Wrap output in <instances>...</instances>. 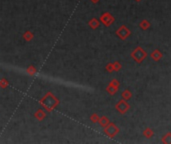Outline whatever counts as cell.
Returning <instances> with one entry per match:
<instances>
[{
	"mask_svg": "<svg viewBox=\"0 0 171 144\" xmlns=\"http://www.w3.org/2000/svg\"><path fill=\"white\" fill-rule=\"evenodd\" d=\"M105 70H106L107 72L109 73H112L114 72V67H113V63H108L105 66Z\"/></svg>",
	"mask_w": 171,
	"mask_h": 144,
	"instance_id": "obj_21",
	"label": "cell"
},
{
	"mask_svg": "<svg viewBox=\"0 0 171 144\" xmlns=\"http://www.w3.org/2000/svg\"><path fill=\"white\" fill-rule=\"evenodd\" d=\"M109 122H110V120L107 116H101L100 118H99V121H98V123L100 124V126L103 127V128L105 126H107V125L109 124Z\"/></svg>",
	"mask_w": 171,
	"mask_h": 144,
	"instance_id": "obj_12",
	"label": "cell"
},
{
	"mask_svg": "<svg viewBox=\"0 0 171 144\" xmlns=\"http://www.w3.org/2000/svg\"><path fill=\"white\" fill-rule=\"evenodd\" d=\"M113 67H114V71H119L121 67H122V65H121L119 61H115L113 62Z\"/></svg>",
	"mask_w": 171,
	"mask_h": 144,
	"instance_id": "obj_20",
	"label": "cell"
},
{
	"mask_svg": "<svg viewBox=\"0 0 171 144\" xmlns=\"http://www.w3.org/2000/svg\"><path fill=\"white\" fill-rule=\"evenodd\" d=\"M90 1H91L93 4H96V3H98V2L100 1V0H90Z\"/></svg>",
	"mask_w": 171,
	"mask_h": 144,
	"instance_id": "obj_23",
	"label": "cell"
},
{
	"mask_svg": "<svg viewBox=\"0 0 171 144\" xmlns=\"http://www.w3.org/2000/svg\"><path fill=\"white\" fill-rule=\"evenodd\" d=\"M131 57L135 60V62L137 63H142L144 61V59L147 57V52L144 50L142 47H136L134 50L131 52Z\"/></svg>",
	"mask_w": 171,
	"mask_h": 144,
	"instance_id": "obj_2",
	"label": "cell"
},
{
	"mask_svg": "<svg viewBox=\"0 0 171 144\" xmlns=\"http://www.w3.org/2000/svg\"><path fill=\"white\" fill-rule=\"evenodd\" d=\"M23 39H24L25 41H27V42H30L31 40L34 38V33L32 32V31L30 30H26L24 33H23Z\"/></svg>",
	"mask_w": 171,
	"mask_h": 144,
	"instance_id": "obj_10",
	"label": "cell"
},
{
	"mask_svg": "<svg viewBox=\"0 0 171 144\" xmlns=\"http://www.w3.org/2000/svg\"><path fill=\"white\" fill-rule=\"evenodd\" d=\"M88 25L91 29L95 30L99 27V26H100V21H99L98 19H96V18H91V19L88 21Z\"/></svg>",
	"mask_w": 171,
	"mask_h": 144,
	"instance_id": "obj_9",
	"label": "cell"
},
{
	"mask_svg": "<svg viewBox=\"0 0 171 144\" xmlns=\"http://www.w3.org/2000/svg\"><path fill=\"white\" fill-rule=\"evenodd\" d=\"M26 73H27L29 76H34V75L37 73V69L34 65H29L27 68H26Z\"/></svg>",
	"mask_w": 171,
	"mask_h": 144,
	"instance_id": "obj_11",
	"label": "cell"
},
{
	"mask_svg": "<svg viewBox=\"0 0 171 144\" xmlns=\"http://www.w3.org/2000/svg\"><path fill=\"white\" fill-rule=\"evenodd\" d=\"M114 20H115V18L113 17V15L109 12H104L100 16V18H99L100 23L104 24L106 27H109V26L114 22Z\"/></svg>",
	"mask_w": 171,
	"mask_h": 144,
	"instance_id": "obj_5",
	"label": "cell"
},
{
	"mask_svg": "<svg viewBox=\"0 0 171 144\" xmlns=\"http://www.w3.org/2000/svg\"><path fill=\"white\" fill-rule=\"evenodd\" d=\"M34 118L38 121H43L44 119L46 118V111L44 110L43 108H39L35 111L34 113Z\"/></svg>",
	"mask_w": 171,
	"mask_h": 144,
	"instance_id": "obj_7",
	"label": "cell"
},
{
	"mask_svg": "<svg viewBox=\"0 0 171 144\" xmlns=\"http://www.w3.org/2000/svg\"><path fill=\"white\" fill-rule=\"evenodd\" d=\"M90 121L92 122V123H98V121H99V118H100V116H99L98 114L97 113H92L91 115H90Z\"/></svg>",
	"mask_w": 171,
	"mask_h": 144,
	"instance_id": "obj_19",
	"label": "cell"
},
{
	"mask_svg": "<svg viewBox=\"0 0 171 144\" xmlns=\"http://www.w3.org/2000/svg\"><path fill=\"white\" fill-rule=\"evenodd\" d=\"M119 131H120L119 127L112 122H109V124L104 127V133L108 136L109 138H114L115 136L119 133Z\"/></svg>",
	"mask_w": 171,
	"mask_h": 144,
	"instance_id": "obj_3",
	"label": "cell"
},
{
	"mask_svg": "<svg viewBox=\"0 0 171 144\" xmlns=\"http://www.w3.org/2000/svg\"><path fill=\"white\" fill-rule=\"evenodd\" d=\"M130 109V105L125 99H121L117 102V104L115 105V110L119 112L120 114H125L126 112Z\"/></svg>",
	"mask_w": 171,
	"mask_h": 144,
	"instance_id": "obj_4",
	"label": "cell"
},
{
	"mask_svg": "<svg viewBox=\"0 0 171 144\" xmlns=\"http://www.w3.org/2000/svg\"><path fill=\"white\" fill-rule=\"evenodd\" d=\"M109 84H110V85H112V86H114V87H116V88H119L120 82H119V81H118L117 79H112L111 81H110Z\"/></svg>",
	"mask_w": 171,
	"mask_h": 144,
	"instance_id": "obj_22",
	"label": "cell"
},
{
	"mask_svg": "<svg viewBox=\"0 0 171 144\" xmlns=\"http://www.w3.org/2000/svg\"><path fill=\"white\" fill-rule=\"evenodd\" d=\"M162 56H163V54L160 52L159 49H155V50H153L150 53V57L152 58V60H154V61H159L160 59L162 58Z\"/></svg>",
	"mask_w": 171,
	"mask_h": 144,
	"instance_id": "obj_8",
	"label": "cell"
},
{
	"mask_svg": "<svg viewBox=\"0 0 171 144\" xmlns=\"http://www.w3.org/2000/svg\"><path fill=\"white\" fill-rule=\"evenodd\" d=\"M136 2H140V1H142V0H135Z\"/></svg>",
	"mask_w": 171,
	"mask_h": 144,
	"instance_id": "obj_24",
	"label": "cell"
},
{
	"mask_svg": "<svg viewBox=\"0 0 171 144\" xmlns=\"http://www.w3.org/2000/svg\"><path fill=\"white\" fill-rule=\"evenodd\" d=\"M142 134H143V136H144L145 138H151L152 136L154 135V132H153V130H152L151 128L147 127V128H145V129L143 130Z\"/></svg>",
	"mask_w": 171,
	"mask_h": 144,
	"instance_id": "obj_14",
	"label": "cell"
},
{
	"mask_svg": "<svg viewBox=\"0 0 171 144\" xmlns=\"http://www.w3.org/2000/svg\"><path fill=\"white\" fill-rule=\"evenodd\" d=\"M9 86V81L6 79L5 77L3 78H1L0 79V87H1L2 89H5V88H7Z\"/></svg>",
	"mask_w": 171,
	"mask_h": 144,
	"instance_id": "obj_18",
	"label": "cell"
},
{
	"mask_svg": "<svg viewBox=\"0 0 171 144\" xmlns=\"http://www.w3.org/2000/svg\"><path fill=\"white\" fill-rule=\"evenodd\" d=\"M139 27H140L142 30H147L149 27H150V22H149L147 19H143L140 23H139Z\"/></svg>",
	"mask_w": 171,
	"mask_h": 144,
	"instance_id": "obj_15",
	"label": "cell"
},
{
	"mask_svg": "<svg viewBox=\"0 0 171 144\" xmlns=\"http://www.w3.org/2000/svg\"><path fill=\"white\" fill-rule=\"evenodd\" d=\"M115 33H116V35L121 39V40H125V39H127L131 34L130 30L128 29V27L125 25H121L120 27L115 31Z\"/></svg>",
	"mask_w": 171,
	"mask_h": 144,
	"instance_id": "obj_6",
	"label": "cell"
},
{
	"mask_svg": "<svg viewBox=\"0 0 171 144\" xmlns=\"http://www.w3.org/2000/svg\"><path fill=\"white\" fill-rule=\"evenodd\" d=\"M121 97H122V99H125V100L128 101L132 97V93H131L129 89H125V90L122 91V93H121Z\"/></svg>",
	"mask_w": 171,
	"mask_h": 144,
	"instance_id": "obj_13",
	"label": "cell"
},
{
	"mask_svg": "<svg viewBox=\"0 0 171 144\" xmlns=\"http://www.w3.org/2000/svg\"><path fill=\"white\" fill-rule=\"evenodd\" d=\"M161 142L164 144H171V132H167L166 134L162 136Z\"/></svg>",
	"mask_w": 171,
	"mask_h": 144,
	"instance_id": "obj_16",
	"label": "cell"
},
{
	"mask_svg": "<svg viewBox=\"0 0 171 144\" xmlns=\"http://www.w3.org/2000/svg\"><path fill=\"white\" fill-rule=\"evenodd\" d=\"M39 104L46 112H52L60 104V100L51 91H48L39 100Z\"/></svg>",
	"mask_w": 171,
	"mask_h": 144,
	"instance_id": "obj_1",
	"label": "cell"
},
{
	"mask_svg": "<svg viewBox=\"0 0 171 144\" xmlns=\"http://www.w3.org/2000/svg\"><path fill=\"white\" fill-rule=\"evenodd\" d=\"M117 90H118V88L114 87V86H112V85H110V84H108V86L106 87L107 93H109L110 95H114V94L117 92Z\"/></svg>",
	"mask_w": 171,
	"mask_h": 144,
	"instance_id": "obj_17",
	"label": "cell"
}]
</instances>
